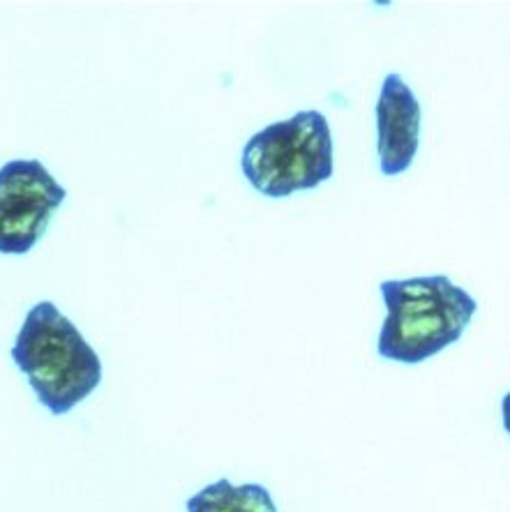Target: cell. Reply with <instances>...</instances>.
<instances>
[{"instance_id": "6da1fadb", "label": "cell", "mask_w": 510, "mask_h": 512, "mask_svg": "<svg viewBox=\"0 0 510 512\" xmlns=\"http://www.w3.org/2000/svg\"><path fill=\"white\" fill-rule=\"evenodd\" d=\"M386 319L379 330V356L416 365L460 340L478 310L476 298L446 275L381 282Z\"/></svg>"}, {"instance_id": "7a4b0ae2", "label": "cell", "mask_w": 510, "mask_h": 512, "mask_svg": "<svg viewBox=\"0 0 510 512\" xmlns=\"http://www.w3.org/2000/svg\"><path fill=\"white\" fill-rule=\"evenodd\" d=\"M12 360L54 416L72 411L102 381L100 356L49 300L28 312Z\"/></svg>"}, {"instance_id": "3957f363", "label": "cell", "mask_w": 510, "mask_h": 512, "mask_svg": "<svg viewBox=\"0 0 510 512\" xmlns=\"http://www.w3.org/2000/svg\"><path fill=\"white\" fill-rule=\"evenodd\" d=\"M245 178L264 197L314 190L333 176V134L324 114L298 111L250 137L240 160Z\"/></svg>"}, {"instance_id": "277c9868", "label": "cell", "mask_w": 510, "mask_h": 512, "mask_svg": "<svg viewBox=\"0 0 510 512\" xmlns=\"http://www.w3.org/2000/svg\"><path fill=\"white\" fill-rule=\"evenodd\" d=\"M65 194L42 162H7L0 169V254L33 250Z\"/></svg>"}, {"instance_id": "5b68a950", "label": "cell", "mask_w": 510, "mask_h": 512, "mask_svg": "<svg viewBox=\"0 0 510 512\" xmlns=\"http://www.w3.org/2000/svg\"><path fill=\"white\" fill-rule=\"evenodd\" d=\"M377 153L384 176L404 173L420 146V102L400 74H388L377 100Z\"/></svg>"}, {"instance_id": "8992f818", "label": "cell", "mask_w": 510, "mask_h": 512, "mask_svg": "<svg viewBox=\"0 0 510 512\" xmlns=\"http://www.w3.org/2000/svg\"><path fill=\"white\" fill-rule=\"evenodd\" d=\"M187 512H277L261 485H231L227 478L208 485L187 501Z\"/></svg>"}, {"instance_id": "52a82bcc", "label": "cell", "mask_w": 510, "mask_h": 512, "mask_svg": "<svg viewBox=\"0 0 510 512\" xmlns=\"http://www.w3.org/2000/svg\"><path fill=\"white\" fill-rule=\"evenodd\" d=\"M501 411H504V427L510 434V393L504 397V402H501Z\"/></svg>"}]
</instances>
